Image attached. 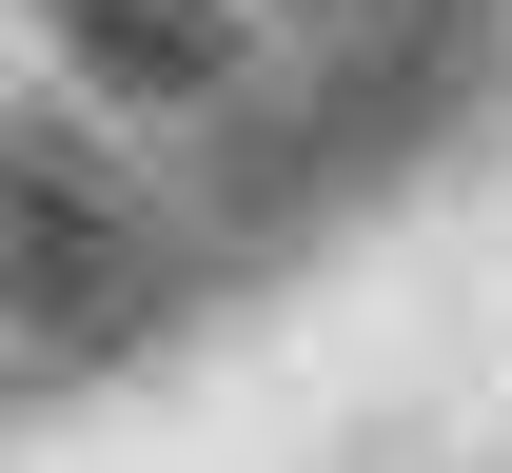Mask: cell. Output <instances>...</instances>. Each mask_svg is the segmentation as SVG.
<instances>
[{"label": "cell", "instance_id": "1", "mask_svg": "<svg viewBox=\"0 0 512 473\" xmlns=\"http://www.w3.org/2000/svg\"><path fill=\"white\" fill-rule=\"evenodd\" d=\"M119 316H138V217L99 178H60V138H20V355L60 375V336L99 355Z\"/></svg>", "mask_w": 512, "mask_h": 473}, {"label": "cell", "instance_id": "2", "mask_svg": "<svg viewBox=\"0 0 512 473\" xmlns=\"http://www.w3.org/2000/svg\"><path fill=\"white\" fill-rule=\"evenodd\" d=\"M40 20H60L79 99H119V119H197V99L256 79V20H237V0H40Z\"/></svg>", "mask_w": 512, "mask_h": 473}]
</instances>
